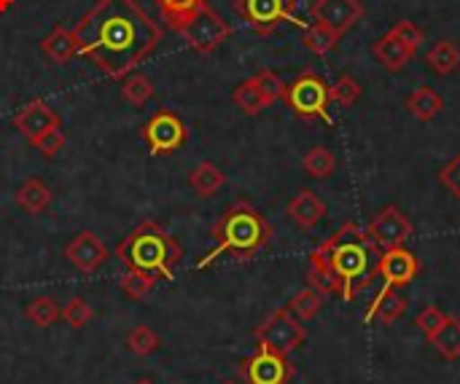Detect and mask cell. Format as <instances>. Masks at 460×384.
Masks as SVG:
<instances>
[{
    "label": "cell",
    "mask_w": 460,
    "mask_h": 384,
    "mask_svg": "<svg viewBox=\"0 0 460 384\" xmlns=\"http://www.w3.org/2000/svg\"><path fill=\"white\" fill-rule=\"evenodd\" d=\"M78 57L102 75L121 81L135 73L162 43L164 30L137 0H100L73 27Z\"/></svg>",
    "instance_id": "obj_1"
},
{
    "label": "cell",
    "mask_w": 460,
    "mask_h": 384,
    "mask_svg": "<svg viewBox=\"0 0 460 384\" xmlns=\"http://www.w3.org/2000/svg\"><path fill=\"white\" fill-rule=\"evenodd\" d=\"M318 250L323 253V258L332 269L337 293L345 301H356L361 296V291L369 288L372 280H377V272L372 277H367L369 253L377 248L372 245V240L367 237V231L356 221H348L334 237L321 242Z\"/></svg>",
    "instance_id": "obj_2"
},
{
    "label": "cell",
    "mask_w": 460,
    "mask_h": 384,
    "mask_svg": "<svg viewBox=\"0 0 460 384\" xmlns=\"http://www.w3.org/2000/svg\"><path fill=\"white\" fill-rule=\"evenodd\" d=\"M216 248L197 264V269H208L221 256H234L237 261H251L259 250H264L272 240V226L267 218L245 199L234 202L210 229Z\"/></svg>",
    "instance_id": "obj_3"
},
{
    "label": "cell",
    "mask_w": 460,
    "mask_h": 384,
    "mask_svg": "<svg viewBox=\"0 0 460 384\" xmlns=\"http://www.w3.org/2000/svg\"><path fill=\"white\" fill-rule=\"evenodd\" d=\"M116 256L127 269H143L164 280H172L175 266L183 256V248L162 223L143 221L119 242Z\"/></svg>",
    "instance_id": "obj_4"
},
{
    "label": "cell",
    "mask_w": 460,
    "mask_h": 384,
    "mask_svg": "<svg viewBox=\"0 0 460 384\" xmlns=\"http://www.w3.org/2000/svg\"><path fill=\"white\" fill-rule=\"evenodd\" d=\"M283 100L299 118H321L323 124H334V116L329 110L332 108V86L326 83L323 75H318L313 70L299 73L288 83Z\"/></svg>",
    "instance_id": "obj_5"
},
{
    "label": "cell",
    "mask_w": 460,
    "mask_h": 384,
    "mask_svg": "<svg viewBox=\"0 0 460 384\" xmlns=\"http://www.w3.org/2000/svg\"><path fill=\"white\" fill-rule=\"evenodd\" d=\"M234 13L259 35H272L280 24H305L296 19V0H232Z\"/></svg>",
    "instance_id": "obj_6"
},
{
    "label": "cell",
    "mask_w": 460,
    "mask_h": 384,
    "mask_svg": "<svg viewBox=\"0 0 460 384\" xmlns=\"http://www.w3.org/2000/svg\"><path fill=\"white\" fill-rule=\"evenodd\" d=\"M256 342L259 347H267L278 355H291L296 347L305 345L307 339V331L302 326V320H296L286 307L283 310H275L259 328H256Z\"/></svg>",
    "instance_id": "obj_7"
},
{
    "label": "cell",
    "mask_w": 460,
    "mask_h": 384,
    "mask_svg": "<svg viewBox=\"0 0 460 384\" xmlns=\"http://www.w3.org/2000/svg\"><path fill=\"white\" fill-rule=\"evenodd\" d=\"M232 35V24L208 3L197 11V16L183 27L181 38L186 40V46L197 54H210L216 51L226 38Z\"/></svg>",
    "instance_id": "obj_8"
},
{
    "label": "cell",
    "mask_w": 460,
    "mask_h": 384,
    "mask_svg": "<svg viewBox=\"0 0 460 384\" xmlns=\"http://www.w3.org/2000/svg\"><path fill=\"white\" fill-rule=\"evenodd\" d=\"M143 137H146L151 153L162 156V153H172V151L183 148V143H186V137H189V129H186V124L181 121L178 113L162 108V110H156V113L146 121Z\"/></svg>",
    "instance_id": "obj_9"
},
{
    "label": "cell",
    "mask_w": 460,
    "mask_h": 384,
    "mask_svg": "<svg viewBox=\"0 0 460 384\" xmlns=\"http://www.w3.org/2000/svg\"><path fill=\"white\" fill-rule=\"evenodd\" d=\"M367 237H369L372 245L380 248V250L402 248V245L412 237V221H410L399 207L388 205V207H383V210L372 218V223H369V229H367Z\"/></svg>",
    "instance_id": "obj_10"
},
{
    "label": "cell",
    "mask_w": 460,
    "mask_h": 384,
    "mask_svg": "<svg viewBox=\"0 0 460 384\" xmlns=\"http://www.w3.org/2000/svg\"><path fill=\"white\" fill-rule=\"evenodd\" d=\"M240 374L248 384H288L294 369L288 363V355H278L267 347H259L253 358L243 361Z\"/></svg>",
    "instance_id": "obj_11"
},
{
    "label": "cell",
    "mask_w": 460,
    "mask_h": 384,
    "mask_svg": "<svg viewBox=\"0 0 460 384\" xmlns=\"http://www.w3.org/2000/svg\"><path fill=\"white\" fill-rule=\"evenodd\" d=\"M375 272L385 280V285H391V288H407L420 275V261L415 258L412 250H407L402 245V248L383 250Z\"/></svg>",
    "instance_id": "obj_12"
},
{
    "label": "cell",
    "mask_w": 460,
    "mask_h": 384,
    "mask_svg": "<svg viewBox=\"0 0 460 384\" xmlns=\"http://www.w3.org/2000/svg\"><path fill=\"white\" fill-rule=\"evenodd\" d=\"M13 129L19 132V135H24L27 140H30V145L35 143V140H40L49 129H54V127H62V121H59V113L54 110V108H49L43 100H32V102H27L16 116H13Z\"/></svg>",
    "instance_id": "obj_13"
},
{
    "label": "cell",
    "mask_w": 460,
    "mask_h": 384,
    "mask_svg": "<svg viewBox=\"0 0 460 384\" xmlns=\"http://www.w3.org/2000/svg\"><path fill=\"white\" fill-rule=\"evenodd\" d=\"M310 13L315 22H321L342 35L356 22L364 19V5H361V0H315Z\"/></svg>",
    "instance_id": "obj_14"
},
{
    "label": "cell",
    "mask_w": 460,
    "mask_h": 384,
    "mask_svg": "<svg viewBox=\"0 0 460 384\" xmlns=\"http://www.w3.org/2000/svg\"><path fill=\"white\" fill-rule=\"evenodd\" d=\"M65 258L84 275H94L108 261V248L94 231H81L65 248Z\"/></svg>",
    "instance_id": "obj_15"
},
{
    "label": "cell",
    "mask_w": 460,
    "mask_h": 384,
    "mask_svg": "<svg viewBox=\"0 0 460 384\" xmlns=\"http://www.w3.org/2000/svg\"><path fill=\"white\" fill-rule=\"evenodd\" d=\"M286 213H288V218H291L299 229L310 231V229H315V226L323 221V215H326V205H323V199H321L315 191L302 188V191L288 202Z\"/></svg>",
    "instance_id": "obj_16"
},
{
    "label": "cell",
    "mask_w": 460,
    "mask_h": 384,
    "mask_svg": "<svg viewBox=\"0 0 460 384\" xmlns=\"http://www.w3.org/2000/svg\"><path fill=\"white\" fill-rule=\"evenodd\" d=\"M407 310H410V299L402 296L399 288L385 285V288L375 296V301L369 304V310H367V323H372V320L377 318V320H383L385 326H394L396 320H402V318L407 315Z\"/></svg>",
    "instance_id": "obj_17"
},
{
    "label": "cell",
    "mask_w": 460,
    "mask_h": 384,
    "mask_svg": "<svg viewBox=\"0 0 460 384\" xmlns=\"http://www.w3.org/2000/svg\"><path fill=\"white\" fill-rule=\"evenodd\" d=\"M40 54L49 57L54 65H67L73 57H78L73 30H67L65 24H57V27L40 40Z\"/></svg>",
    "instance_id": "obj_18"
},
{
    "label": "cell",
    "mask_w": 460,
    "mask_h": 384,
    "mask_svg": "<svg viewBox=\"0 0 460 384\" xmlns=\"http://www.w3.org/2000/svg\"><path fill=\"white\" fill-rule=\"evenodd\" d=\"M54 202L51 188L40 180V178H30L16 188V205L27 213V215H40L43 210H49V205Z\"/></svg>",
    "instance_id": "obj_19"
},
{
    "label": "cell",
    "mask_w": 460,
    "mask_h": 384,
    "mask_svg": "<svg viewBox=\"0 0 460 384\" xmlns=\"http://www.w3.org/2000/svg\"><path fill=\"white\" fill-rule=\"evenodd\" d=\"M164 24L170 30H175L178 35L183 32V27L197 16V11L208 3V0H154Z\"/></svg>",
    "instance_id": "obj_20"
},
{
    "label": "cell",
    "mask_w": 460,
    "mask_h": 384,
    "mask_svg": "<svg viewBox=\"0 0 460 384\" xmlns=\"http://www.w3.org/2000/svg\"><path fill=\"white\" fill-rule=\"evenodd\" d=\"M375 57H377V62L385 67V70H391V73H399V70H404L407 65H410V59L415 57L407 46H402L391 32H385L383 38H377V43H375Z\"/></svg>",
    "instance_id": "obj_21"
},
{
    "label": "cell",
    "mask_w": 460,
    "mask_h": 384,
    "mask_svg": "<svg viewBox=\"0 0 460 384\" xmlns=\"http://www.w3.org/2000/svg\"><path fill=\"white\" fill-rule=\"evenodd\" d=\"M429 342L434 345V350L445 358V361H458L460 358V318L447 315L445 323L429 336Z\"/></svg>",
    "instance_id": "obj_22"
},
{
    "label": "cell",
    "mask_w": 460,
    "mask_h": 384,
    "mask_svg": "<svg viewBox=\"0 0 460 384\" xmlns=\"http://www.w3.org/2000/svg\"><path fill=\"white\" fill-rule=\"evenodd\" d=\"M445 108V100L439 92H434L431 86H418L410 97H407V110L420 118V121H431L442 113Z\"/></svg>",
    "instance_id": "obj_23"
},
{
    "label": "cell",
    "mask_w": 460,
    "mask_h": 384,
    "mask_svg": "<svg viewBox=\"0 0 460 384\" xmlns=\"http://www.w3.org/2000/svg\"><path fill=\"white\" fill-rule=\"evenodd\" d=\"M426 62H429V67H431L437 75H450V73H456L460 67L458 43L450 40V38L437 40V43L431 46V51L426 54Z\"/></svg>",
    "instance_id": "obj_24"
},
{
    "label": "cell",
    "mask_w": 460,
    "mask_h": 384,
    "mask_svg": "<svg viewBox=\"0 0 460 384\" xmlns=\"http://www.w3.org/2000/svg\"><path fill=\"white\" fill-rule=\"evenodd\" d=\"M224 183H226V175H224L221 167H216L213 161H199V164L191 170V175H189V186H191V188L197 191V196H202V199L213 196Z\"/></svg>",
    "instance_id": "obj_25"
},
{
    "label": "cell",
    "mask_w": 460,
    "mask_h": 384,
    "mask_svg": "<svg viewBox=\"0 0 460 384\" xmlns=\"http://www.w3.org/2000/svg\"><path fill=\"white\" fill-rule=\"evenodd\" d=\"M302 43L310 54L315 57H326L329 51L337 48L340 43V32H334L332 27L321 24V22H313V24H305L302 30Z\"/></svg>",
    "instance_id": "obj_26"
},
{
    "label": "cell",
    "mask_w": 460,
    "mask_h": 384,
    "mask_svg": "<svg viewBox=\"0 0 460 384\" xmlns=\"http://www.w3.org/2000/svg\"><path fill=\"white\" fill-rule=\"evenodd\" d=\"M302 167H305V172H307L310 178L323 180V178H329V175L337 170V156H334L326 145H313V148L305 153Z\"/></svg>",
    "instance_id": "obj_27"
},
{
    "label": "cell",
    "mask_w": 460,
    "mask_h": 384,
    "mask_svg": "<svg viewBox=\"0 0 460 384\" xmlns=\"http://www.w3.org/2000/svg\"><path fill=\"white\" fill-rule=\"evenodd\" d=\"M121 97L129 105L143 108L154 97V81L143 73H129L127 78H121Z\"/></svg>",
    "instance_id": "obj_28"
},
{
    "label": "cell",
    "mask_w": 460,
    "mask_h": 384,
    "mask_svg": "<svg viewBox=\"0 0 460 384\" xmlns=\"http://www.w3.org/2000/svg\"><path fill=\"white\" fill-rule=\"evenodd\" d=\"M307 283L310 288H315L318 293L329 296V293H337V285H334V277H332V269L323 258V253L315 248L310 253V272H307Z\"/></svg>",
    "instance_id": "obj_29"
},
{
    "label": "cell",
    "mask_w": 460,
    "mask_h": 384,
    "mask_svg": "<svg viewBox=\"0 0 460 384\" xmlns=\"http://www.w3.org/2000/svg\"><path fill=\"white\" fill-rule=\"evenodd\" d=\"M156 285V275L151 272H143V269H129L121 280H119V288L124 296H129L132 301H143Z\"/></svg>",
    "instance_id": "obj_30"
},
{
    "label": "cell",
    "mask_w": 460,
    "mask_h": 384,
    "mask_svg": "<svg viewBox=\"0 0 460 384\" xmlns=\"http://www.w3.org/2000/svg\"><path fill=\"white\" fill-rule=\"evenodd\" d=\"M286 310H288L296 320L307 323V320H313V318L323 310V293H318L315 288H305V291H299V293L288 301Z\"/></svg>",
    "instance_id": "obj_31"
},
{
    "label": "cell",
    "mask_w": 460,
    "mask_h": 384,
    "mask_svg": "<svg viewBox=\"0 0 460 384\" xmlns=\"http://www.w3.org/2000/svg\"><path fill=\"white\" fill-rule=\"evenodd\" d=\"M232 100H234V105H237L245 116H259V113L267 108V102H264V97H261V92H259V86H256L253 78L243 81V83L232 92Z\"/></svg>",
    "instance_id": "obj_32"
},
{
    "label": "cell",
    "mask_w": 460,
    "mask_h": 384,
    "mask_svg": "<svg viewBox=\"0 0 460 384\" xmlns=\"http://www.w3.org/2000/svg\"><path fill=\"white\" fill-rule=\"evenodd\" d=\"M24 315H27V320H30L32 326L46 328V326H51L62 312H59V307H57V301H54L51 296H40V299H32V301L24 307Z\"/></svg>",
    "instance_id": "obj_33"
},
{
    "label": "cell",
    "mask_w": 460,
    "mask_h": 384,
    "mask_svg": "<svg viewBox=\"0 0 460 384\" xmlns=\"http://www.w3.org/2000/svg\"><path fill=\"white\" fill-rule=\"evenodd\" d=\"M253 81H256V86H259V92H261V97H264L267 108H270V105H275V102H280V100L286 97L288 83H286L275 70H259V73L253 75Z\"/></svg>",
    "instance_id": "obj_34"
},
{
    "label": "cell",
    "mask_w": 460,
    "mask_h": 384,
    "mask_svg": "<svg viewBox=\"0 0 460 384\" xmlns=\"http://www.w3.org/2000/svg\"><path fill=\"white\" fill-rule=\"evenodd\" d=\"M127 347L129 353H135L137 358H146L151 353L159 350V336L156 331H151L148 326H135L129 334H127Z\"/></svg>",
    "instance_id": "obj_35"
},
{
    "label": "cell",
    "mask_w": 460,
    "mask_h": 384,
    "mask_svg": "<svg viewBox=\"0 0 460 384\" xmlns=\"http://www.w3.org/2000/svg\"><path fill=\"white\" fill-rule=\"evenodd\" d=\"M358 100H361V83H358L353 75L342 73V75L334 81V86H332V102H337V105H342V108H350V105H356Z\"/></svg>",
    "instance_id": "obj_36"
},
{
    "label": "cell",
    "mask_w": 460,
    "mask_h": 384,
    "mask_svg": "<svg viewBox=\"0 0 460 384\" xmlns=\"http://www.w3.org/2000/svg\"><path fill=\"white\" fill-rule=\"evenodd\" d=\"M388 32H391V35H394V38H396V40H399L402 46H407V48H410L412 54H415V51L420 48V43L426 40L423 30H420V27H418L415 22H410V19H402V22H396V24H394V27H391Z\"/></svg>",
    "instance_id": "obj_37"
},
{
    "label": "cell",
    "mask_w": 460,
    "mask_h": 384,
    "mask_svg": "<svg viewBox=\"0 0 460 384\" xmlns=\"http://www.w3.org/2000/svg\"><path fill=\"white\" fill-rule=\"evenodd\" d=\"M65 129L62 127H54V129H49L40 140H35L32 143V148L43 156V159H54L62 148H65Z\"/></svg>",
    "instance_id": "obj_38"
},
{
    "label": "cell",
    "mask_w": 460,
    "mask_h": 384,
    "mask_svg": "<svg viewBox=\"0 0 460 384\" xmlns=\"http://www.w3.org/2000/svg\"><path fill=\"white\" fill-rule=\"evenodd\" d=\"M62 318L70 328H84L92 320V307L84 299H70L62 310Z\"/></svg>",
    "instance_id": "obj_39"
},
{
    "label": "cell",
    "mask_w": 460,
    "mask_h": 384,
    "mask_svg": "<svg viewBox=\"0 0 460 384\" xmlns=\"http://www.w3.org/2000/svg\"><path fill=\"white\" fill-rule=\"evenodd\" d=\"M439 183L456 196L460 199V153L458 156H453L445 167H442V172H439Z\"/></svg>",
    "instance_id": "obj_40"
},
{
    "label": "cell",
    "mask_w": 460,
    "mask_h": 384,
    "mask_svg": "<svg viewBox=\"0 0 460 384\" xmlns=\"http://www.w3.org/2000/svg\"><path fill=\"white\" fill-rule=\"evenodd\" d=\"M445 318H447V315H445L439 307H434V304H431V307H426V310L415 318V326H418L426 336H431V334L445 323Z\"/></svg>",
    "instance_id": "obj_41"
},
{
    "label": "cell",
    "mask_w": 460,
    "mask_h": 384,
    "mask_svg": "<svg viewBox=\"0 0 460 384\" xmlns=\"http://www.w3.org/2000/svg\"><path fill=\"white\" fill-rule=\"evenodd\" d=\"M13 5V0H0V11H5V8H11Z\"/></svg>",
    "instance_id": "obj_42"
},
{
    "label": "cell",
    "mask_w": 460,
    "mask_h": 384,
    "mask_svg": "<svg viewBox=\"0 0 460 384\" xmlns=\"http://www.w3.org/2000/svg\"><path fill=\"white\" fill-rule=\"evenodd\" d=\"M132 384H154L151 380H137V382H132Z\"/></svg>",
    "instance_id": "obj_43"
},
{
    "label": "cell",
    "mask_w": 460,
    "mask_h": 384,
    "mask_svg": "<svg viewBox=\"0 0 460 384\" xmlns=\"http://www.w3.org/2000/svg\"><path fill=\"white\" fill-rule=\"evenodd\" d=\"M221 384H237V382H232V380H226V382H221Z\"/></svg>",
    "instance_id": "obj_44"
}]
</instances>
